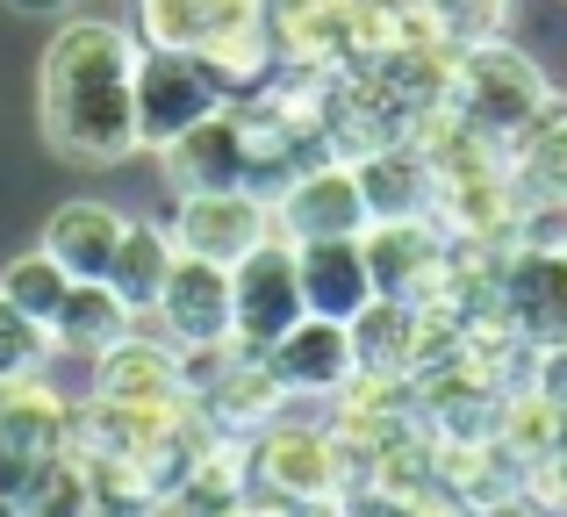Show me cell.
Listing matches in <instances>:
<instances>
[{
  "mask_svg": "<svg viewBox=\"0 0 567 517\" xmlns=\"http://www.w3.org/2000/svg\"><path fill=\"white\" fill-rule=\"evenodd\" d=\"M37 130L65 166L137 158V37L109 14H65L37 65Z\"/></svg>",
  "mask_w": 567,
  "mask_h": 517,
  "instance_id": "obj_1",
  "label": "cell"
},
{
  "mask_svg": "<svg viewBox=\"0 0 567 517\" xmlns=\"http://www.w3.org/2000/svg\"><path fill=\"white\" fill-rule=\"evenodd\" d=\"M445 94H453L460 123L482 130L488 144H503V152H511V137L546 108V94H554V86H546V72L532 65L517 43L467 37V43H453V80H445Z\"/></svg>",
  "mask_w": 567,
  "mask_h": 517,
  "instance_id": "obj_2",
  "label": "cell"
},
{
  "mask_svg": "<svg viewBox=\"0 0 567 517\" xmlns=\"http://www.w3.org/2000/svg\"><path fill=\"white\" fill-rule=\"evenodd\" d=\"M346 438L323 432V424H259L245 438V482L259 496L309 510V504H338L346 496Z\"/></svg>",
  "mask_w": 567,
  "mask_h": 517,
  "instance_id": "obj_3",
  "label": "cell"
},
{
  "mask_svg": "<svg viewBox=\"0 0 567 517\" xmlns=\"http://www.w3.org/2000/svg\"><path fill=\"white\" fill-rule=\"evenodd\" d=\"M223 108L216 72L202 65V51H158V43H137V144L158 152L181 130H194L202 115Z\"/></svg>",
  "mask_w": 567,
  "mask_h": 517,
  "instance_id": "obj_4",
  "label": "cell"
},
{
  "mask_svg": "<svg viewBox=\"0 0 567 517\" xmlns=\"http://www.w3.org/2000/svg\"><path fill=\"white\" fill-rule=\"evenodd\" d=\"M274 224L288 245L302 238H360L374 216H367V195H360V166L338 152L309 158V166H295L288 180L274 187Z\"/></svg>",
  "mask_w": 567,
  "mask_h": 517,
  "instance_id": "obj_5",
  "label": "cell"
},
{
  "mask_svg": "<svg viewBox=\"0 0 567 517\" xmlns=\"http://www.w3.org/2000/svg\"><path fill=\"white\" fill-rule=\"evenodd\" d=\"M173 245L194 259H216V266H237L245 252H259V245L280 238L274 224V195H259V187H208V195H181V209H173Z\"/></svg>",
  "mask_w": 567,
  "mask_h": 517,
  "instance_id": "obj_6",
  "label": "cell"
},
{
  "mask_svg": "<svg viewBox=\"0 0 567 517\" xmlns=\"http://www.w3.org/2000/svg\"><path fill=\"white\" fill-rule=\"evenodd\" d=\"M302 317H309V302H302V273H295V245L288 238L259 245V252H245L230 266V331H237L245 352H266Z\"/></svg>",
  "mask_w": 567,
  "mask_h": 517,
  "instance_id": "obj_7",
  "label": "cell"
},
{
  "mask_svg": "<svg viewBox=\"0 0 567 517\" xmlns=\"http://www.w3.org/2000/svg\"><path fill=\"white\" fill-rule=\"evenodd\" d=\"M158 338H173V345H230V266H216V259H194L181 252L173 259V273H166V288H158V309L152 317Z\"/></svg>",
  "mask_w": 567,
  "mask_h": 517,
  "instance_id": "obj_8",
  "label": "cell"
},
{
  "mask_svg": "<svg viewBox=\"0 0 567 517\" xmlns=\"http://www.w3.org/2000/svg\"><path fill=\"white\" fill-rule=\"evenodd\" d=\"M496 309L517 345H560L567 338V252H503Z\"/></svg>",
  "mask_w": 567,
  "mask_h": 517,
  "instance_id": "obj_9",
  "label": "cell"
},
{
  "mask_svg": "<svg viewBox=\"0 0 567 517\" xmlns=\"http://www.w3.org/2000/svg\"><path fill=\"white\" fill-rule=\"evenodd\" d=\"M173 195H208V187H251V152H245V115L223 101L216 115H202L173 144H158Z\"/></svg>",
  "mask_w": 567,
  "mask_h": 517,
  "instance_id": "obj_10",
  "label": "cell"
},
{
  "mask_svg": "<svg viewBox=\"0 0 567 517\" xmlns=\"http://www.w3.org/2000/svg\"><path fill=\"white\" fill-rule=\"evenodd\" d=\"M266 366L288 395H309V403H331L352 374H360V345H352V323L331 317H302L288 338L266 345Z\"/></svg>",
  "mask_w": 567,
  "mask_h": 517,
  "instance_id": "obj_11",
  "label": "cell"
},
{
  "mask_svg": "<svg viewBox=\"0 0 567 517\" xmlns=\"http://www.w3.org/2000/svg\"><path fill=\"white\" fill-rule=\"evenodd\" d=\"M94 403H187L181 395V345L152 323L123 331L94 366Z\"/></svg>",
  "mask_w": 567,
  "mask_h": 517,
  "instance_id": "obj_12",
  "label": "cell"
},
{
  "mask_svg": "<svg viewBox=\"0 0 567 517\" xmlns=\"http://www.w3.org/2000/svg\"><path fill=\"white\" fill-rule=\"evenodd\" d=\"M295 273H302L309 317L352 323L367 302H374V266H367L360 238H302L295 245Z\"/></svg>",
  "mask_w": 567,
  "mask_h": 517,
  "instance_id": "obj_13",
  "label": "cell"
},
{
  "mask_svg": "<svg viewBox=\"0 0 567 517\" xmlns=\"http://www.w3.org/2000/svg\"><path fill=\"white\" fill-rule=\"evenodd\" d=\"M360 166V195H367V216L374 224H410V216H431L439 209V158H424L416 144H381V152L352 158Z\"/></svg>",
  "mask_w": 567,
  "mask_h": 517,
  "instance_id": "obj_14",
  "label": "cell"
},
{
  "mask_svg": "<svg viewBox=\"0 0 567 517\" xmlns=\"http://www.w3.org/2000/svg\"><path fill=\"white\" fill-rule=\"evenodd\" d=\"M123 230H130L123 209L80 195V201H65V209H51V224H43L37 245L65 266L72 280H101V273H109V259H115V245H123Z\"/></svg>",
  "mask_w": 567,
  "mask_h": 517,
  "instance_id": "obj_15",
  "label": "cell"
},
{
  "mask_svg": "<svg viewBox=\"0 0 567 517\" xmlns=\"http://www.w3.org/2000/svg\"><path fill=\"white\" fill-rule=\"evenodd\" d=\"M173 259H181V245H173V230H158V224H130L123 230V245H115V259H109V288L123 294L130 309H137V323L158 309V288H166V273H173Z\"/></svg>",
  "mask_w": 567,
  "mask_h": 517,
  "instance_id": "obj_16",
  "label": "cell"
},
{
  "mask_svg": "<svg viewBox=\"0 0 567 517\" xmlns=\"http://www.w3.org/2000/svg\"><path fill=\"white\" fill-rule=\"evenodd\" d=\"M123 331H137V309H130L109 280H72L65 309H58V323H51L58 345H80V352H109Z\"/></svg>",
  "mask_w": 567,
  "mask_h": 517,
  "instance_id": "obj_17",
  "label": "cell"
},
{
  "mask_svg": "<svg viewBox=\"0 0 567 517\" xmlns=\"http://www.w3.org/2000/svg\"><path fill=\"white\" fill-rule=\"evenodd\" d=\"M0 294H8V302L22 309V317H37L43 331H51L58 309H65V294H72V273H65V266H58L51 252H43V245H37V252H22V259L8 266V273H0Z\"/></svg>",
  "mask_w": 567,
  "mask_h": 517,
  "instance_id": "obj_18",
  "label": "cell"
},
{
  "mask_svg": "<svg viewBox=\"0 0 567 517\" xmlns=\"http://www.w3.org/2000/svg\"><path fill=\"white\" fill-rule=\"evenodd\" d=\"M130 37L158 51H194L208 37V14L202 0H130Z\"/></svg>",
  "mask_w": 567,
  "mask_h": 517,
  "instance_id": "obj_19",
  "label": "cell"
},
{
  "mask_svg": "<svg viewBox=\"0 0 567 517\" xmlns=\"http://www.w3.org/2000/svg\"><path fill=\"white\" fill-rule=\"evenodd\" d=\"M51 345L58 338L0 294V389H8V381H37L43 366H51Z\"/></svg>",
  "mask_w": 567,
  "mask_h": 517,
  "instance_id": "obj_20",
  "label": "cell"
},
{
  "mask_svg": "<svg viewBox=\"0 0 567 517\" xmlns=\"http://www.w3.org/2000/svg\"><path fill=\"white\" fill-rule=\"evenodd\" d=\"M445 29H453L460 43L467 37H503V22H511V0H439Z\"/></svg>",
  "mask_w": 567,
  "mask_h": 517,
  "instance_id": "obj_21",
  "label": "cell"
},
{
  "mask_svg": "<svg viewBox=\"0 0 567 517\" xmlns=\"http://www.w3.org/2000/svg\"><path fill=\"white\" fill-rule=\"evenodd\" d=\"M532 389L567 417V338H560V345H539V374H532Z\"/></svg>",
  "mask_w": 567,
  "mask_h": 517,
  "instance_id": "obj_22",
  "label": "cell"
},
{
  "mask_svg": "<svg viewBox=\"0 0 567 517\" xmlns=\"http://www.w3.org/2000/svg\"><path fill=\"white\" fill-rule=\"evenodd\" d=\"M8 8L29 22H65V14H80V0H8Z\"/></svg>",
  "mask_w": 567,
  "mask_h": 517,
  "instance_id": "obj_23",
  "label": "cell"
},
{
  "mask_svg": "<svg viewBox=\"0 0 567 517\" xmlns=\"http://www.w3.org/2000/svg\"><path fill=\"white\" fill-rule=\"evenodd\" d=\"M302 517H352V510H346V504H309Z\"/></svg>",
  "mask_w": 567,
  "mask_h": 517,
  "instance_id": "obj_24",
  "label": "cell"
},
{
  "mask_svg": "<svg viewBox=\"0 0 567 517\" xmlns=\"http://www.w3.org/2000/svg\"><path fill=\"white\" fill-rule=\"evenodd\" d=\"M560 195H567V180H560Z\"/></svg>",
  "mask_w": 567,
  "mask_h": 517,
  "instance_id": "obj_25",
  "label": "cell"
},
{
  "mask_svg": "<svg viewBox=\"0 0 567 517\" xmlns=\"http://www.w3.org/2000/svg\"><path fill=\"white\" fill-rule=\"evenodd\" d=\"M560 252H567V238H560Z\"/></svg>",
  "mask_w": 567,
  "mask_h": 517,
  "instance_id": "obj_26",
  "label": "cell"
}]
</instances>
